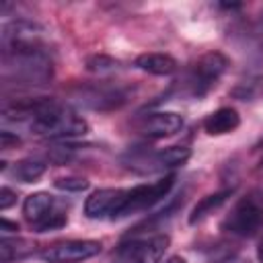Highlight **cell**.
<instances>
[{
	"label": "cell",
	"mask_w": 263,
	"mask_h": 263,
	"mask_svg": "<svg viewBox=\"0 0 263 263\" xmlns=\"http://www.w3.org/2000/svg\"><path fill=\"white\" fill-rule=\"evenodd\" d=\"M99 240H64L39 253L45 263H82L101 253Z\"/></svg>",
	"instance_id": "8992f818"
},
{
	"label": "cell",
	"mask_w": 263,
	"mask_h": 263,
	"mask_svg": "<svg viewBox=\"0 0 263 263\" xmlns=\"http://www.w3.org/2000/svg\"><path fill=\"white\" fill-rule=\"evenodd\" d=\"M21 142V138L16 136V134H10V132H0V148H4V150H8L10 146H16Z\"/></svg>",
	"instance_id": "7402d4cb"
},
{
	"label": "cell",
	"mask_w": 263,
	"mask_h": 263,
	"mask_svg": "<svg viewBox=\"0 0 263 263\" xmlns=\"http://www.w3.org/2000/svg\"><path fill=\"white\" fill-rule=\"evenodd\" d=\"M66 222H68V216L64 214V212H60V210H53L41 224H37L35 226V230L37 232H47V230H58V228H62V226H66Z\"/></svg>",
	"instance_id": "d6986e66"
},
{
	"label": "cell",
	"mask_w": 263,
	"mask_h": 263,
	"mask_svg": "<svg viewBox=\"0 0 263 263\" xmlns=\"http://www.w3.org/2000/svg\"><path fill=\"white\" fill-rule=\"evenodd\" d=\"M173 185H175V175H166V177H162L154 183L136 185V187L127 189V195H125V201H123V208H121L119 216H129V214L152 208L154 203H158L160 199H164L171 193Z\"/></svg>",
	"instance_id": "277c9868"
},
{
	"label": "cell",
	"mask_w": 263,
	"mask_h": 263,
	"mask_svg": "<svg viewBox=\"0 0 263 263\" xmlns=\"http://www.w3.org/2000/svg\"><path fill=\"white\" fill-rule=\"evenodd\" d=\"M226 68H228V58L220 51H208V53L199 55L191 64V68L183 80L185 92L189 97H197V99L208 95L216 86V82L222 78Z\"/></svg>",
	"instance_id": "7a4b0ae2"
},
{
	"label": "cell",
	"mask_w": 263,
	"mask_h": 263,
	"mask_svg": "<svg viewBox=\"0 0 263 263\" xmlns=\"http://www.w3.org/2000/svg\"><path fill=\"white\" fill-rule=\"evenodd\" d=\"M0 230H2V234H16V232H18V224H16V222H10V220H6V218H2V220H0Z\"/></svg>",
	"instance_id": "603a6c76"
},
{
	"label": "cell",
	"mask_w": 263,
	"mask_h": 263,
	"mask_svg": "<svg viewBox=\"0 0 263 263\" xmlns=\"http://www.w3.org/2000/svg\"><path fill=\"white\" fill-rule=\"evenodd\" d=\"M230 195H232V187L201 197V199L195 203V208L191 210V214H189V224H197V222L205 220V218H208L210 214H214V210H218Z\"/></svg>",
	"instance_id": "9a60e30c"
},
{
	"label": "cell",
	"mask_w": 263,
	"mask_h": 263,
	"mask_svg": "<svg viewBox=\"0 0 263 263\" xmlns=\"http://www.w3.org/2000/svg\"><path fill=\"white\" fill-rule=\"evenodd\" d=\"M164 263H187L183 257H179V255H173V257H168Z\"/></svg>",
	"instance_id": "cb8c5ba5"
},
{
	"label": "cell",
	"mask_w": 263,
	"mask_h": 263,
	"mask_svg": "<svg viewBox=\"0 0 263 263\" xmlns=\"http://www.w3.org/2000/svg\"><path fill=\"white\" fill-rule=\"evenodd\" d=\"M4 68L16 82L43 84L51 78V60L43 49L4 53Z\"/></svg>",
	"instance_id": "3957f363"
},
{
	"label": "cell",
	"mask_w": 263,
	"mask_h": 263,
	"mask_svg": "<svg viewBox=\"0 0 263 263\" xmlns=\"http://www.w3.org/2000/svg\"><path fill=\"white\" fill-rule=\"evenodd\" d=\"M136 68L154 76H168L177 72L179 64L168 53H142L136 58Z\"/></svg>",
	"instance_id": "5bb4252c"
},
{
	"label": "cell",
	"mask_w": 263,
	"mask_h": 263,
	"mask_svg": "<svg viewBox=\"0 0 263 263\" xmlns=\"http://www.w3.org/2000/svg\"><path fill=\"white\" fill-rule=\"evenodd\" d=\"M261 228H263V191L251 189L234 203L230 214L222 220V230L232 236L249 238L255 236Z\"/></svg>",
	"instance_id": "6da1fadb"
},
{
	"label": "cell",
	"mask_w": 263,
	"mask_h": 263,
	"mask_svg": "<svg viewBox=\"0 0 263 263\" xmlns=\"http://www.w3.org/2000/svg\"><path fill=\"white\" fill-rule=\"evenodd\" d=\"M140 132L148 138H168L181 132L183 127V117L175 111H158L150 113L140 121Z\"/></svg>",
	"instance_id": "ba28073f"
},
{
	"label": "cell",
	"mask_w": 263,
	"mask_h": 263,
	"mask_svg": "<svg viewBox=\"0 0 263 263\" xmlns=\"http://www.w3.org/2000/svg\"><path fill=\"white\" fill-rule=\"evenodd\" d=\"M191 150L187 146H168L158 152H152L150 156L144 158V171H160V168H173L181 166L189 160Z\"/></svg>",
	"instance_id": "8fae6325"
},
{
	"label": "cell",
	"mask_w": 263,
	"mask_h": 263,
	"mask_svg": "<svg viewBox=\"0 0 263 263\" xmlns=\"http://www.w3.org/2000/svg\"><path fill=\"white\" fill-rule=\"evenodd\" d=\"M53 210H55V199L47 191H35L31 195H27L25 203H23V216L33 228L37 224H41Z\"/></svg>",
	"instance_id": "9c48e42d"
},
{
	"label": "cell",
	"mask_w": 263,
	"mask_h": 263,
	"mask_svg": "<svg viewBox=\"0 0 263 263\" xmlns=\"http://www.w3.org/2000/svg\"><path fill=\"white\" fill-rule=\"evenodd\" d=\"M125 101V92L117 86H92L86 92L80 95V103H84L90 109H113L119 107Z\"/></svg>",
	"instance_id": "7c38bea8"
},
{
	"label": "cell",
	"mask_w": 263,
	"mask_h": 263,
	"mask_svg": "<svg viewBox=\"0 0 263 263\" xmlns=\"http://www.w3.org/2000/svg\"><path fill=\"white\" fill-rule=\"evenodd\" d=\"M45 173V164L41 160H33V158H25L14 162L12 166V175L21 181V183H33L37 181L41 175Z\"/></svg>",
	"instance_id": "e0dca14e"
},
{
	"label": "cell",
	"mask_w": 263,
	"mask_h": 263,
	"mask_svg": "<svg viewBox=\"0 0 263 263\" xmlns=\"http://www.w3.org/2000/svg\"><path fill=\"white\" fill-rule=\"evenodd\" d=\"M238 125H240V115H238V111L232 109V107H220V109H216L214 113H210V115L203 119V129H205L210 136H224V134H230V132H234Z\"/></svg>",
	"instance_id": "4fadbf2b"
},
{
	"label": "cell",
	"mask_w": 263,
	"mask_h": 263,
	"mask_svg": "<svg viewBox=\"0 0 263 263\" xmlns=\"http://www.w3.org/2000/svg\"><path fill=\"white\" fill-rule=\"evenodd\" d=\"M33 247L35 245H31L29 240L2 236V240H0V261L2 263H10L14 259H23L29 253H33Z\"/></svg>",
	"instance_id": "2e32d148"
},
{
	"label": "cell",
	"mask_w": 263,
	"mask_h": 263,
	"mask_svg": "<svg viewBox=\"0 0 263 263\" xmlns=\"http://www.w3.org/2000/svg\"><path fill=\"white\" fill-rule=\"evenodd\" d=\"M127 189H99L92 191L84 201V214L88 218H117L123 201H125Z\"/></svg>",
	"instance_id": "52a82bcc"
},
{
	"label": "cell",
	"mask_w": 263,
	"mask_h": 263,
	"mask_svg": "<svg viewBox=\"0 0 263 263\" xmlns=\"http://www.w3.org/2000/svg\"><path fill=\"white\" fill-rule=\"evenodd\" d=\"M43 29L31 21H12L2 27V53H16V51H31L43 49L41 45Z\"/></svg>",
	"instance_id": "5b68a950"
},
{
	"label": "cell",
	"mask_w": 263,
	"mask_h": 263,
	"mask_svg": "<svg viewBox=\"0 0 263 263\" xmlns=\"http://www.w3.org/2000/svg\"><path fill=\"white\" fill-rule=\"evenodd\" d=\"M58 189H62V191H72V193H78V191H84V189H88V181L84 179V177H60V179H55V183H53Z\"/></svg>",
	"instance_id": "ac0fdd59"
},
{
	"label": "cell",
	"mask_w": 263,
	"mask_h": 263,
	"mask_svg": "<svg viewBox=\"0 0 263 263\" xmlns=\"http://www.w3.org/2000/svg\"><path fill=\"white\" fill-rule=\"evenodd\" d=\"M171 238L166 234H156L148 240H142L134 245L127 263H160L164 251L168 249Z\"/></svg>",
	"instance_id": "30bf717a"
},
{
	"label": "cell",
	"mask_w": 263,
	"mask_h": 263,
	"mask_svg": "<svg viewBox=\"0 0 263 263\" xmlns=\"http://www.w3.org/2000/svg\"><path fill=\"white\" fill-rule=\"evenodd\" d=\"M115 66V60L105 58V55H97L92 60H88V70H109Z\"/></svg>",
	"instance_id": "ffe728a7"
},
{
	"label": "cell",
	"mask_w": 263,
	"mask_h": 263,
	"mask_svg": "<svg viewBox=\"0 0 263 263\" xmlns=\"http://www.w3.org/2000/svg\"><path fill=\"white\" fill-rule=\"evenodd\" d=\"M257 257H259V261L263 263V238L259 240V247H257Z\"/></svg>",
	"instance_id": "d4e9b609"
},
{
	"label": "cell",
	"mask_w": 263,
	"mask_h": 263,
	"mask_svg": "<svg viewBox=\"0 0 263 263\" xmlns=\"http://www.w3.org/2000/svg\"><path fill=\"white\" fill-rule=\"evenodd\" d=\"M16 201V193L10 189V187H2L0 189V210H8L12 203Z\"/></svg>",
	"instance_id": "44dd1931"
}]
</instances>
